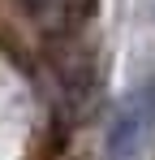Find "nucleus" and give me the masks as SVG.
<instances>
[{
    "label": "nucleus",
    "instance_id": "f257e3e1",
    "mask_svg": "<svg viewBox=\"0 0 155 160\" xmlns=\"http://www.w3.org/2000/svg\"><path fill=\"white\" fill-rule=\"evenodd\" d=\"M155 143V78L129 87L108 121L103 160H147Z\"/></svg>",
    "mask_w": 155,
    "mask_h": 160
}]
</instances>
